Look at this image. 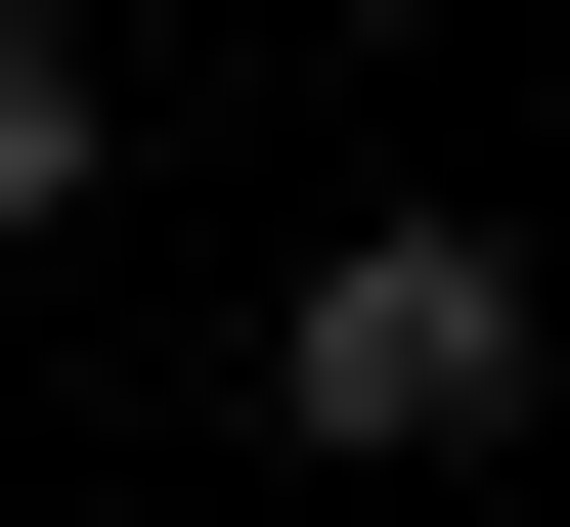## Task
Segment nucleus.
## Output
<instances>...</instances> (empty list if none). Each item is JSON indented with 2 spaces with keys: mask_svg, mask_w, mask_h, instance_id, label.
I'll use <instances>...</instances> for the list:
<instances>
[{
  "mask_svg": "<svg viewBox=\"0 0 570 527\" xmlns=\"http://www.w3.org/2000/svg\"><path fill=\"white\" fill-rule=\"evenodd\" d=\"M264 396H307V440H527V264L483 221H352V264L264 308Z\"/></svg>",
  "mask_w": 570,
  "mask_h": 527,
  "instance_id": "f257e3e1",
  "label": "nucleus"
}]
</instances>
